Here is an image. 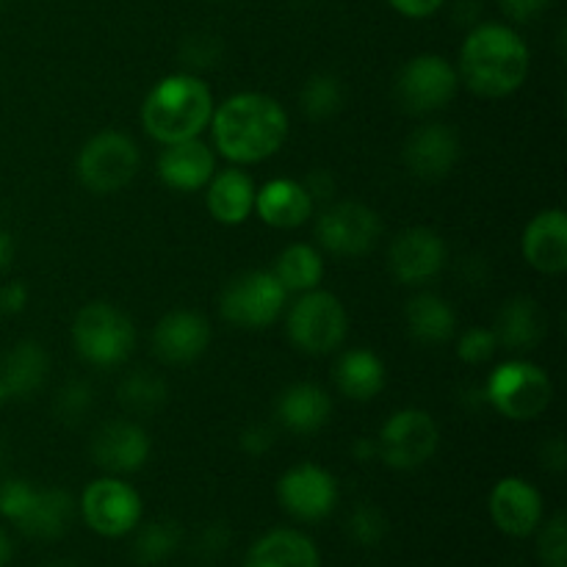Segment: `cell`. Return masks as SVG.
<instances>
[{
    "label": "cell",
    "mask_w": 567,
    "mask_h": 567,
    "mask_svg": "<svg viewBox=\"0 0 567 567\" xmlns=\"http://www.w3.org/2000/svg\"><path fill=\"white\" fill-rule=\"evenodd\" d=\"M208 127L219 155L249 166L280 153L288 138V114L269 94L238 92L216 105Z\"/></svg>",
    "instance_id": "6da1fadb"
},
{
    "label": "cell",
    "mask_w": 567,
    "mask_h": 567,
    "mask_svg": "<svg viewBox=\"0 0 567 567\" xmlns=\"http://www.w3.org/2000/svg\"><path fill=\"white\" fill-rule=\"evenodd\" d=\"M532 50L513 25L476 22L460 48V83L480 97H509L529 78Z\"/></svg>",
    "instance_id": "7a4b0ae2"
},
{
    "label": "cell",
    "mask_w": 567,
    "mask_h": 567,
    "mask_svg": "<svg viewBox=\"0 0 567 567\" xmlns=\"http://www.w3.org/2000/svg\"><path fill=\"white\" fill-rule=\"evenodd\" d=\"M214 94L197 72L161 78L142 103V127L161 144L197 138L214 116Z\"/></svg>",
    "instance_id": "3957f363"
},
{
    "label": "cell",
    "mask_w": 567,
    "mask_h": 567,
    "mask_svg": "<svg viewBox=\"0 0 567 567\" xmlns=\"http://www.w3.org/2000/svg\"><path fill=\"white\" fill-rule=\"evenodd\" d=\"M72 347L89 365L114 369L131 358L136 327L116 305L89 302L72 319Z\"/></svg>",
    "instance_id": "277c9868"
},
{
    "label": "cell",
    "mask_w": 567,
    "mask_h": 567,
    "mask_svg": "<svg viewBox=\"0 0 567 567\" xmlns=\"http://www.w3.org/2000/svg\"><path fill=\"white\" fill-rule=\"evenodd\" d=\"M487 408L509 421H535L554 399V382L546 369L524 358L498 363L485 382Z\"/></svg>",
    "instance_id": "5b68a950"
},
{
    "label": "cell",
    "mask_w": 567,
    "mask_h": 567,
    "mask_svg": "<svg viewBox=\"0 0 567 567\" xmlns=\"http://www.w3.org/2000/svg\"><path fill=\"white\" fill-rule=\"evenodd\" d=\"M286 330L293 347L305 354H330L349 332V316L341 299L324 288L297 293L288 308Z\"/></svg>",
    "instance_id": "8992f818"
},
{
    "label": "cell",
    "mask_w": 567,
    "mask_h": 567,
    "mask_svg": "<svg viewBox=\"0 0 567 567\" xmlns=\"http://www.w3.org/2000/svg\"><path fill=\"white\" fill-rule=\"evenodd\" d=\"M142 166L138 144L122 131H100L75 158L78 181L92 194H116L136 177Z\"/></svg>",
    "instance_id": "52a82bcc"
},
{
    "label": "cell",
    "mask_w": 567,
    "mask_h": 567,
    "mask_svg": "<svg viewBox=\"0 0 567 567\" xmlns=\"http://www.w3.org/2000/svg\"><path fill=\"white\" fill-rule=\"evenodd\" d=\"M288 291L271 269L241 271L233 277L219 297V313L227 324L241 330H266L282 316Z\"/></svg>",
    "instance_id": "ba28073f"
},
{
    "label": "cell",
    "mask_w": 567,
    "mask_h": 567,
    "mask_svg": "<svg viewBox=\"0 0 567 567\" xmlns=\"http://www.w3.org/2000/svg\"><path fill=\"white\" fill-rule=\"evenodd\" d=\"M441 446V426L426 410L402 408L380 426L377 452L385 465L413 471L430 463Z\"/></svg>",
    "instance_id": "9c48e42d"
},
{
    "label": "cell",
    "mask_w": 567,
    "mask_h": 567,
    "mask_svg": "<svg viewBox=\"0 0 567 567\" xmlns=\"http://www.w3.org/2000/svg\"><path fill=\"white\" fill-rule=\"evenodd\" d=\"M81 515L94 535L116 540L142 524L144 504L136 487L127 485L122 476L109 474L89 482L81 496Z\"/></svg>",
    "instance_id": "30bf717a"
},
{
    "label": "cell",
    "mask_w": 567,
    "mask_h": 567,
    "mask_svg": "<svg viewBox=\"0 0 567 567\" xmlns=\"http://www.w3.org/2000/svg\"><path fill=\"white\" fill-rule=\"evenodd\" d=\"M382 236V219L374 208L354 199L330 203L316 216V241L321 249L341 258H360L371 252Z\"/></svg>",
    "instance_id": "8fae6325"
},
{
    "label": "cell",
    "mask_w": 567,
    "mask_h": 567,
    "mask_svg": "<svg viewBox=\"0 0 567 567\" xmlns=\"http://www.w3.org/2000/svg\"><path fill=\"white\" fill-rule=\"evenodd\" d=\"M457 66L435 53L410 59L396 75V100L408 114H435L457 97Z\"/></svg>",
    "instance_id": "7c38bea8"
},
{
    "label": "cell",
    "mask_w": 567,
    "mask_h": 567,
    "mask_svg": "<svg viewBox=\"0 0 567 567\" xmlns=\"http://www.w3.org/2000/svg\"><path fill=\"white\" fill-rule=\"evenodd\" d=\"M277 502L291 518L319 524L338 507V482L324 465L297 463L277 482Z\"/></svg>",
    "instance_id": "4fadbf2b"
},
{
    "label": "cell",
    "mask_w": 567,
    "mask_h": 567,
    "mask_svg": "<svg viewBox=\"0 0 567 567\" xmlns=\"http://www.w3.org/2000/svg\"><path fill=\"white\" fill-rule=\"evenodd\" d=\"M449 249L446 241L432 227H408L399 233L388 249V266L391 275L402 286L421 288L435 280L446 269Z\"/></svg>",
    "instance_id": "5bb4252c"
},
{
    "label": "cell",
    "mask_w": 567,
    "mask_h": 567,
    "mask_svg": "<svg viewBox=\"0 0 567 567\" xmlns=\"http://www.w3.org/2000/svg\"><path fill=\"white\" fill-rule=\"evenodd\" d=\"M92 452L94 465L109 471L111 476H125L136 474L147 465L150 452H153V441H150L147 430L136 421L114 419L105 421L92 437Z\"/></svg>",
    "instance_id": "9a60e30c"
},
{
    "label": "cell",
    "mask_w": 567,
    "mask_h": 567,
    "mask_svg": "<svg viewBox=\"0 0 567 567\" xmlns=\"http://www.w3.org/2000/svg\"><path fill=\"white\" fill-rule=\"evenodd\" d=\"M487 509L496 529L507 537H529L543 524V493L520 476H504L493 485Z\"/></svg>",
    "instance_id": "2e32d148"
},
{
    "label": "cell",
    "mask_w": 567,
    "mask_h": 567,
    "mask_svg": "<svg viewBox=\"0 0 567 567\" xmlns=\"http://www.w3.org/2000/svg\"><path fill=\"white\" fill-rule=\"evenodd\" d=\"M210 321L197 310H169L153 330V349L161 363L188 365L203 358L210 347Z\"/></svg>",
    "instance_id": "e0dca14e"
},
{
    "label": "cell",
    "mask_w": 567,
    "mask_h": 567,
    "mask_svg": "<svg viewBox=\"0 0 567 567\" xmlns=\"http://www.w3.org/2000/svg\"><path fill=\"white\" fill-rule=\"evenodd\" d=\"M463 144L443 122H426L415 127L404 142V166L419 181H443L457 166Z\"/></svg>",
    "instance_id": "ac0fdd59"
},
{
    "label": "cell",
    "mask_w": 567,
    "mask_h": 567,
    "mask_svg": "<svg viewBox=\"0 0 567 567\" xmlns=\"http://www.w3.org/2000/svg\"><path fill=\"white\" fill-rule=\"evenodd\" d=\"M155 172H158V181L172 192H203L216 172V153L199 136L164 144Z\"/></svg>",
    "instance_id": "d6986e66"
},
{
    "label": "cell",
    "mask_w": 567,
    "mask_h": 567,
    "mask_svg": "<svg viewBox=\"0 0 567 567\" xmlns=\"http://www.w3.org/2000/svg\"><path fill=\"white\" fill-rule=\"evenodd\" d=\"M524 260L540 275H563L567 269V214L563 208H546L535 214L520 238Z\"/></svg>",
    "instance_id": "ffe728a7"
},
{
    "label": "cell",
    "mask_w": 567,
    "mask_h": 567,
    "mask_svg": "<svg viewBox=\"0 0 567 567\" xmlns=\"http://www.w3.org/2000/svg\"><path fill=\"white\" fill-rule=\"evenodd\" d=\"M493 332L498 338V347H504L507 352H532L546 341L548 313L535 297L520 293L502 305Z\"/></svg>",
    "instance_id": "44dd1931"
},
{
    "label": "cell",
    "mask_w": 567,
    "mask_h": 567,
    "mask_svg": "<svg viewBox=\"0 0 567 567\" xmlns=\"http://www.w3.org/2000/svg\"><path fill=\"white\" fill-rule=\"evenodd\" d=\"M203 192L205 208H208V214L219 225H244L255 214V194H258V186H255L252 175L244 172L241 166H230V169L221 172L216 169Z\"/></svg>",
    "instance_id": "7402d4cb"
},
{
    "label": "cell",
    "mask_w": 567,
    "mask_h": 567,
    "mask_svg": "<svg viewBox=\"0 0 567 567\" xmlns=\"http://www.w3.org/2000/svg\"><path fill=\"white\" fill-rule=\"evenodd\" d=\"M313 199L305 192L302 181L293 177H275L264 183L255 194V214L264 225L277 230H297L313 216Z\"/></svg>",
    "instance_id": "603a6c76"
},
{
    "label": "cell",
    "mask_w": 567,
    "mask_h": 567,
    "mask_svg": "<svg viewBox=\"0 0 567 567\" xmlns=\"http://www.w3.org/2000/svg\"><path fill=\"white\" fill-rule=\"evenodd\" d=\"M75 498L64 487H33L31 502L14 526L33 540H59L75 520Z\"/></svg>",
    "instance_id": "cb8c5ba5"
},
{
    "label": "cell",
    "mask_w": 567,
    "mask_h": 567,
    "mask_svg": "<svg viewBox=\"0 0 567 567\" xmlns=\"http://www.w3.org/2000/svg\"><path fill=\"white\" fill-rule=\"evenodd\" d=\"M275 415L293 435H313L330 421L332 399L316 382H293L277 399Z\"/></svg>",
    "instance_id": "d4e9b609"
},
{
    "label": "cell",
    "mask_w": 567,
    "mask_h": 567,
    "mask_svg": "<svg viewBox=\"0 0 567 567\" xmlns=\"http://www.w3.org/2000/svg\"><path fill=\"white\" fill-rule=\"evenodd\" d=\"M241 567H321V557L302 532L269 529L249 546Z\"/></svg>",
    "instance_id": "484cf974"
},
{
    "label": "cell",
    "mask_w": 567,
    "mask_h": 567,
    "mask_svg": "<svg viewBox=\"0 0 567 567\" xmlns=\"http://www.w3.org/2000/svg\"><path fill=\"white\" fill-rule=\"evenodd\" d=\"M332 380H336L338 391L352 402H371L385 388L388 371L380 354L371 349H349L338 358Z\"/></svg>",
    "instance_id": "4316f807"
},
{
    "label": "cell",
    "mask_w": 567,
    "mask_h": 567,
    "mask_svg": "<svg viewBox=\"0 0 567 567\" xmlns=\"http://www.w3.org/2000/svg\"><path fill=\"white\" fill-rule=\"evenodd\" d=\"M48 371L50 360L42 343L20 341L0 360V385H3L9 402L11 399H28L44 385Z\"/></svg>",
    "instance_id": "83f0119b"
},
{
    "label": "cell",
    "mask_w": 567,
    "mask_h": 567,
    "mask_svg": "<svg viewBox=\"0 0 567 567\" xmlns=\"http://www.w3.org/2000/svg\"><path fill=\"white\" fill-rule=\"evenodd\" d=\"M404 321H408L410 336L419 343H430V347L446 343L457 336V313L441 293H415L404 308Z\"/></svg>",
    "instance_id": "f1b7e54d"
},
{
    "label": "cell",
    "mask_w": 567,
    "mask_h": 567,
    "mask_svg": "<svg viewBox=\"0 0 567 567\" xmlns=\"http://www.w3.org/2000/svg\"><path fill=\"white\" fill-rule=\"evenodd\" d=\"M275 277L288 293H305L321 288L324 280V255L313 244H288L275 260Z\"/></svg>",
    "instance_id": "f546056e"
},
{
    "label": "cell",
    "mask_w": 567,
    "mask_h": 567,
    "mask_svg": "<svg viewBox=\"0 0 567 567\" xmlns=\"http://www.w3.org/2000/svg\"><path fill=\"white\" fill-rule=\"evenodd\" d=\"M116 399L133 415H153L169 402V385L161 374L147 369H133L116 385Z\"/></svg>",
    "instance_id": "4dcf8cb0"
},
{
    "label": "cell",
    "mask_w": 567,
    "mask_h": 567,
    "mask_svg": "<svg viewBox=\"0 0 567 567\" xmlns=\"http://www.w3.org/2000/svg\"><path fill=\"white\" fill-rule=\"evenodd\" d=\"M183 543V529L177 520H150L138 529L133 543V557L144 567H158L175 557Z\"/></svg>",
    "instance_id": "1f68e13d"
},
{
    "label": "cell",
    "mask_w": 567,
    "mask_h": 567,
    "mask_svg": "<svg viewBox=\"0 0 567 567\" xmlns=\"http://www.w3.org/2000/svg\"><path fill=\"white\" fill-rule=\"evenodd\" d=\"M343 97H347V92H343L341 78L332 75V72H313V75L302 83L299 105H302L308 120L324 122L341 111Z\"/></svg>",
    "instance_id": "d6a6232c"
},
{
    "label": "cell",
    "mask_w": 567,
    "mask_h": 567,
    "mask_svg": "<svg viewBox=\"0 0 567 567\" xmlns=\"http://www.w3.org/2000/svg\"><path fill=\"white\" fill-rule=\"evenodd\" d=\"M94 410V388L86 380H70L59 388L53 399L55 421L64 426H81Z\"/></svg>",
    "instance_id": "836d02e7"
},
{
    "label": "cell",
    "mask_w": 567,
    "mask_h": 567,
    "mask_svg": "<svg viewBox=\"0 0 567 567\" xmlns=\"http://www.w3.org/2000/svg\"><path fill=\"white\" fill-rule=\"evenodd\" d=\"M347 532L354 546L377 548L388 537V518L377 504H358L347 518Z\"/></svg>",
    "instance_id": "e575fe53"
},
{
    "label": "cell",
    "mask_w": 567,
    "mask_h": 567,
    "mask_svg": "<svg viewBox=\"0 0 567 567\" xmlns=\"http://www.w3.org/2000/svg\"><path fill=\"white\" fill-rule=\"evenodd\" d=\"M537 554L546 567H567V520L565 513L551 515L546 524L537 526Z\"/></svg>",
    "instance_id": "d590c367"
},
{
    "label": "cell",
    "mask_w": 567,
    "mask_h": 567,
    "mask_svg": "<svg viewBox=\"0 0 567 567\" xmlns=\"http://www.w3.org/2000/svg\"><path fill=\"white\" fill-rule=\"evenodd\" d=\"M498 338L493 327H471L460 336L457 358L468 365H485L487 360L496 358Z\"/></svg>",
    "instance_id": "8d00e7d4"
},
{
    "label": "cell",
    "mask_w": 567,
    "mask_h": 567,
    "mask_svg": "<svg viewBox=\"0 0 567 567\" xmlns=\"http://www.w3.org/2000/svg\"><path fill=\"white\" fill-rule=\"evenodd\" d=\"M221 42L214 33H192L181 44V61L188 70H210L221 61Z\"/></svg>",
    "instance_id": "74e56055"
},
{
    "label": "cell",
    "mask_w": 567,
    "mask_h": 567,
    "mask_svg": "<svg viewBox=\"0 0 567 567\" xmlns=\"http://www.w3.org/2000/svg\"><path fill=\"white\" fill-rule=\"evenodd\" d=\"M33 496V485L25 480H6L0 482V515L9 524H17L20 515L25 513L28 502Z\"/></svg>",
    "instance_id": "f35d334b"
},
{
    "label": "cell",
    "mask_w": 567,
    "mask_h": 567,
    "mask_svg": "<svg viewBox=\"0 0 567 567\" xmlns=\"http://www.w3.org/2000/svg\"><path fill=\"white\" fill-rule=\"evenodd\" d=\"M230 540H233L230 526L221 524V520H214V524H208V526H203V529H199L194 546H197L199 557L214 559V557H221V554L230 548Z\"/></svg>",
    "instance_id": "ab89813d"
},
{
    "label": "cell",
    "mask_w": 567,
    "mask_h": 567,
    "mask_svg": "<svg viewBox=\"0 0 567 567\" xmlns=\"http://www.w3.org/2000/svg\"><path fill=\"white\" fill-rule=\"evenodd\" d=\"M277 435L269 424H249L244 426L241 435H238V446H241L244 454L249 457H264V454L271 452Z\"/></svg>",
    "instance_id": "60d3db41"
},
{
    "label": "cell",
    "mask_w": 567,
    "mask_h": 567,
    "mask_svg": "<svg viewBox=\"0 0 567 567\" xmlns=\"http://www.w3.org/2000/svg\"><path fill=\"white\" fill-rule=\"evenodd\" d=\"M551 3L554 0H498L504 17L518 22V25H524V22H535L537 17H543L548 9H551Z\"/></svg>",
    "instance_id": "b9f144b4"
},
{
    "label": "cell",
    "mask_w": 567,
    "mask_h": 567,
    "mask_svg": "<svg viewBox=\"0 0 567 567\" xmlns=\"http://www.w3.org/2000/svg\"><path fill=\"white\" fill-rule=\"evenodd\" d=\"M302 186H305V192L310 194V199H313V205L332 203V197H336V192H338V183H336V177H332L330 169H310L308 175H305Z\"/></svg>",
    "instance_id": "7bdbcfd3"
},
{
    "label": "cell",
    "mask_w": 567,
    "mask_h": 567,
    "mask_svg": "<svg viewBox=\"0 0 567 567\" xmlns=\"http://www.w3.org/2000/svg\"><path fill=\"white\" fill-rule=\"evenodd\" d=\"M28 305V286L25 282L14 280L0 286V321L9 319V316L22 313Z\"/></svg>",
    "instance_id": "ee69618b"
},
{
    "label": "cell",
    "mask_w": 567,
    "mask_h": 567,
    "mask_svg": "<svg viewBox=\"0 0 567 567\" xmlns=\"http://www.w3.org/2000/svg\"><path fill=\"white\" fill-rule=\"evenodd\" d=\"M540 463L543 468L551 471V474H565L567 468V446L559 435L548 437L540 446Z\"/></svg>",
    "instance_id": "f6af8a7d"
},
{
    "label": "cell",
    "mask_w": 567,
    "mask_h": 567,
    "mask_svg": "<svg viewBox=\"0 0 567 567\" xmlns=\"http://www.w3.org/2000/svg\"><path fill=\"white\" fill-rule=\"evenodd\" d=\"M393 11H399L402 17L410 20H426V17L435 14L446 0H388Z\"/></svg>",
    "instance_id": "bcb514c9"
},
{
    "label": "cell",
    "mask_w": 567,
    "mask_h": 567,
    "mask_svg": "<svg viewBox=\"0 0 567 567\" xmlns=\"http://www.w3.org/2000/svg\"><path fill=\"white\" fill-rule=\"evenodd\" d=\"M354 460L360 463H369V460H380V452H377V437H358L352 446Z\"/></svg>",
    "instance_id": "7dc6e473"
},
{
    "label": "cell",
    "mask_w": 567,
    "mask_h": 567,
    "mask_svg": "<svg viewBox=\"0 0 567 567\" xmlns=\"http://www.w3.org/2000/svg\"><path fill=\"white\" fill-rule=\"evenodd\" d=\"M14 252H17L14 236H11L6 227H0V271L9 269L11 260H14Z\"/></svg>",
    "instance_id": "c3c4849f"
},
{
    "label": "cell",
    "mask_w": 567,
    "mask_h": 567,
    "mask_svg": "<svg viewBox=\"0 0 567 567\" xmlns=\"http://www.w3.org/2000/svg\"><path fill=\"white\" fill-rule=\"evenodd\" d=\"M11 557H14V543H11L9 532L0 529V567H9Z\"/></svg>",
    "instance_id": "681fc988"
},
{
    "label": "cell",
    "mask_w": 567,
    "mask_h": 567,
    "mask_svg": "<svg viewBox=\"0 0 567 567\" xmlns=\"http://www.w3.org/2000/svg\"><path fill=\"white\" fill-rule=\"evenodd\" d=\"M9 402V396H6V391H3V385H0V408H3V404Z\"/></svg>",
    "instance_id": "f907efd6"
},
{
    "label": "cell",
    "mask_w": 567,
    "mask_h": 567,
    "mask_svg": "<svg viewBox=\"0 0 567 567\" xmlns=\"http://www.w3.org/2000/svg\"><path fill=\"white\" fill-rule=\"evenodd\" d=\"M0 465H3V446H0Z\"/></svg>",
    "instance_id": "816d5d0a"
},
{
    "label": "cell",
    "mask_w": 567,
    "mask_h": 567,
    "mask_svg": "<svg viewBox=\"0 0 567 567\" xmlns=\"http://www.w3.org/2000/svg\"><path fill=\"white\" fill-rule=\"evenodd\" d=\"M53 567H66V565H53Z\"/></svg>",
    "instance_id": "f5cc1de1"
},
{
    "label": "cell",
    "mask_w": 567,
    "mask_h": 567,
    "mask_svg": "<svg viewBox=\"0 0 567 567\" xmlns=\"http://www.w3.org/2000/svg\"><path fill=\"white\" fill-rule=\"evenodd\" d=\"M216 3H221V0H216Z\"/></svg>",
    "instance_id": "db71d44e"
}]
</instances>
